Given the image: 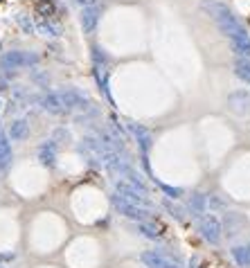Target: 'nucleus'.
Returning <instances> with one entry per match:
<instances>
[{
	"label": "nucleus",
	"mask_w": 250,
	"mask_h": 268,
	"mask_svg": "<svg viewBox=\"0 0 250 268\" xmlns=\"http://www.w3.org/2000/svg\"><path fill=\"white\" fill-rule=\"evenodd\" d=\"M133 131H135V135H138L140 149H142L144 158H147V153H149V149H151V133H149L147 129H144V126H138V124L133 126Z\"/></svg>",
	"instance_id": "nucleus-11"
},
{
	"label": "nucleus",
	"mask_w": 250,
	"mask_h": 268,
	"mask_svg": "<svg viewBox=\"0 0 250 268\" xmlns=\"http://www.w3.org/2000/svg\"><path fill=\"white\" fill-rule=\"evenodd\" d=\"M36 9H38V14H41V16H52L54 14V2L52 0H41V2H38L36 5Z\"/></svg>",
	"instance_id": "nucleus-22"
},
{
	"label": "nucleus",
	"mask_w": 250,
	"mask_h": 268,
	"mask_svg": "<svg viewBox=\"0 0 250 268\" xmlns=\"http://www.w3.org/2000/svg\"><path fill=\"white\" fill-rule=\"evenodd\" d=\"M9 162H11V147L5 135L0 133V169H5Z\"/></svg>",
	"instance_id": "nucleus-13"
},
{
	"label": "nucleus",
	"mask_w": 250,
	"mask_h": 268,
	"mask_svg": "<svg viewBox=\"0 0 250 268\" xmlns=\"http://www.w3.org/2000/svg\"><path fill=\"white\" fill-rule=\"evenodd\" d=\"M115 189H117V196L124 201H128V203H133V205H140V208H147L149 209V199H147V192H142V189L133 187L131 182L126 180H117L115 182Z\"/></svg>",
	"instance_id": "nucleus-2"
},
{
	"label": "nucleus",
	"mask_w": 250,
	"mask_h": 268,
	"mask_svg": "<svg viewBox=\"0 0 250 268\" xmlns=\"http://www.w3.org/2000/svg\"><path fill=\"white\" fill-rule=\"evenodd\" d=\"M38 160L45 167L54 165V160H57V147H54V142H45V145L38 149Z\"/></svg>",
	"instance_id": "nucleus-9"
},
{
	"label": "nucleus",
	"mask_w": 250,
	"mask_h": 268,
	"mask_svg": "<svg viewBox=\"0 0 250 268\" xmlns=\"http://www.w3.org/2000/svg\"><path fill=\"white\" fill-rule=\"evenodd\" d=\"M16 23L21 25V30L25 34H32L34 32V23L30 21V16H25V14H16Z\"/></svg>",
	"instance_id": "nucleus-21"
},
{
	"label": "nucleus",
	"mask_w": 250,
	"mask_h": 268,
	"mask_svg": "<svg viewBox=\"0 0 250 268\" xmlns=\"http://www.w3.org/2000/svg\"><path fill=\"white\" fill-rule=\"evenodd\" d=\"M36 30L43 34V36H57L59 34V27L52 25V23H48V21H38Z\"/></svg>",
	"instance_id": "nucleus-19"
},
{
	"label": "nucleus",
	"mask_w": 250,
	"mask_h": 268,
	"mask_svg": "<svg viewBox=\"0 0 250 268\" xmlns=\"http://www.w3.org/2000/svg\"><path fill=\"white\" fill-rule=\"evenodd\" d=\"M165 208L171 212V216H176V219H183V209H181V208H176V205H171L169 201L165 203Z\"/></svg>",
	"instance_id": "nucleus-24"
},
{
	"label": "nucleus",
	"mask_w": 250,
	"mask_h": 268,
	"mask_svg": "<svg viewBox=\"0 0 250 268\" xmlns=\"http://www.w3.org/2000/svg\"><path fill=\"white\" fill-rule=\"evenodd\" d=\"M138 230L142 232L144 237H149V239H158V237L162 235L158 225H151V223H147V221H142V223H138Z\"/></svg>",
	"instance_id": "nucleus-18"
},
{
	"label": "nucleus",
	"mask_w": 250,
	"mask_h": 268,
	"mask_svg": "<svg viewBox=\"0 0 250 268\" xmlns=\"http://www.w3.org/2000/svg\"><path fill=\"white\" fill-rule=\"evenodd\" d=\"M234 70H237V77H241L246 84H250V63L248 61H237Z\"/></svg>",
	"instance_id": "nucleus-20"
},
{
	"label": "nucleus",
	"mask_w": 250,
	"mask_h": 268,
	"mask_svg": "<svg viewBox=\"0 0 250 268\" xmlns=\"http://www.w3.org/2000/svg\"><path fill=\"white\" fill-rule=\"evenodd\" d=\"M0 106H2V104H0Z\"/></svg>",
	"instance_id": "nucleus-27"
},
{
	"label": "nucleus",
	"mask_w": 250,
	"mask_h": 268,
	"mask_svg": "<svg viewBox=\"0 0 250 268\" xmlns=\"http://www.w3.org/2000/svg\"><path fill=\"white\" fill-rule=\"evenodd\" d=\"M59 99H61V106H63V111H72V108H86V97L81 95L79 90H72V88H68V90H61L57 92Z\"/></svg>",
	"instance_id": "nucleus-6"
},
{
	"label": "nucleus",
	"mask_w": 250,
	"mask_h": 268,
	"mask_svg": "<svg viewBox=\"0 0 250 268\" xmlns=\"http://www.w3.org/2000/svg\"><path fill=\"white\" fill-rule=\"evenodd\" d=\"M248 104H250V97L246 95V92H234V95H230V106H232V111L244 113V111H248Z\"/></svg>",
	"instance_id": "nucleus-12"
},
{
	"label": "nucleus",
	"mask_w": 250,
	"mask_h": 268,
	"mask_svg": "<svg viewBox=\"0 0 250 268\" xmlns=\"http://www.w3.org/2000/svg\"><path fill=\"white\" fill-rule=\"evenodd\" d=\"M198 228H201L205 241H210V243H219V241H221V223H219L217 216H212V214L201 216Z\"/></svg>",
	"instance_id": "nucleus-5"
},
{
	"label": "nucleus",
	"mask_w": 250,
	"mask_h": 268,
	"mask_svg": "<svg viewBox=\"0 0 250 268\" xmlns=\"http://www.w3.org/2000/svg\"><path fill=\"white\" fill-rule=\"evenodd\" d=\"M27 135V122L25 119H16V122H11L9 126V138L11 140H23Z\"/></svg>",
	"instance_id": "nucleus-17"
},
{
	"label": "nucleus",
	"mask_w": 250,
	"mask_h": 268,
	"mask_svg": "<svg viewBox=\"0 0 250 268\" xmlns=\"http://www.w3.org/2000/svg\"><path fill=\"white\" fill-rule=\"evenodd\" d=\"M111 203H113V208L120 212V214H124L126 219H133V221H147L149 219V209L147 208H140V205H133V203H128V201H124V199H120V196H111Z\"/></svg>",
	"instance_id": "nucleus-3"
},
{
	"label": "nucleus",
	"mask_w": 250,
	"mask_h": 268,
	"mask_svg": "<svg viewBox=\"0 0 250 268\" xmlns=\"http://www.w3.org/2000/svg\"><path fill=\"white\" fill-rule=\"evenodd\" d=\"M160 187L165 189L169 196H174V199H178V196H181V189H178V187H171V185H165V182H160Z\"/></svg>",
	"instance_id": "nucleus-23"
},
{
	"label": "nucleus",
	"mask_w": 250,
	"mask_h": 268,
	"mask_svg": "<svg viewBox=\"0 0 250 268\" xmlns=\"http://www.w3.org/2000/svg\"><path fill=\"white\" fill-rule=\"evenodd\" d=\"M201 7L214 18V23L221 27V32H223L225 36H230V41H232V38H237V36H244V34H246L244 27L237 23V18L232 16V11H230L225 5H221V2H214V0H203Z\"/></svg>",
	"instance_id": "nucleus-1"
},
{
	"label": "nucleus",
	"mask_w": 250,
	"mask_h": 268,
	"mask_svg": "<svg viewBox=\"0 0 250 268\" xmlns=\"http://www.w3.org/2000/svg\"><path fill=\"white\" fill-rule=\"evenodd\" d=\"M75 2H79V5H88V2H93V0H75Z\"/></svg>",
	"instance_id": "nucleus-25"
},
{
	"label": "nucleus",
	"mask_w": 250,
	"mask_h": 268,
	"mask_svg": "<svg viewBox=\"0 0 250 268\" xmlns=\"http://www.w3.org/2000/svg\"><path fill=\"white\" fill-rule=\"evenodd\" d=\"M99 21V7H84L81 11V27H84V32H93Z\"/></svg>",
	"instance_id": "nucleus-8"
},
{
	"label": "nucleus",
	"mask_w": 250,
	"mask_h": 268,
	"mask_svg": "<svg viewBox=\"0 0 250 268\" xmlns=\"http://www.w3.org/2000/svg\"><path fill=\"white\" fill-rule=\"evenodd\" d=\"M232 48L237 54H244V57H250V36L244 34V36L232 38Z\"/></svg>",
	"instance_id": "nucleus-15"
},
{
	"label": "nucleus",
	"mask_w": 250,
	"mask_h": 268,
	"mask_svg": "<svg viewBox=\"0 0 250 268\" xmlns=\"http://www.w3.org/2000/svg\"><path fill=\"white\" fill-rule=\"evenodd\" d=\"M205 205H208V199H205L203 194H194L192 199H189V208H192V214H196V216L205 214Z\"/></svg>",
	"instance_id": "nucleus-16"
},
{
	"label": "nucleus",
	"mask_w": 250,
	"mask_h": 268,
	"mask_svg": "<svg viewBox=\"0 0 250 268\" xmlns=\"http://www.w3.org/2000/svg\"><path fill=\"white\" fill-rule=\"evenodd\" d=\"M41 106L45 108L48 113H54V115H61V113H65L63 106H61V99H59L57 92H50V95L43 97V99H41Z\"/></svg>",
	"instance_id": "nucleus-10"
},
{
	"label": "nucleus",
	"mask_w": 250,
	"mask_h": 268,
	"mask_svg": "<svg viewBox=\"0 0 250 268\" xmlns=\"http://www.w3.org/2000/svg\"><path fill=\"white\" fill-rule=\"evenodd\" d=\"M38 61V54L34 52H21V50H14V52H7L2 59H0V63H2V68L7 70H16V68H25V65H32Z\"/></svg>",
	"instance_id": "nucleus-4"
},
{
	"label": "nucleus",
	"mask_w": 250,
	"mask_h": 268,
	"mask_svg": "<svg viewBox=\"0 0 250 268\" xmlns=\"http://www.w3.org/2000/svg\"><path fill=\"white\" fill-rule=\"evenodd\" d=\"M142 262L147 268H178V264L171 262L165 255H160V252H144Z\"/></svg>",
	"instance_id": "nucleus-7"
},
{
	"label": "nucleus",
	"mask_w": 250,
	"mask_h": 268,
	"mask_svg": "<svg viewBox=\"0 0 250 268\" xmlns=\"http://www.w3.org/2000/svg\"><path fill=\"white\" fill-rule=\"evenodd\" d=\"M0 2H2V0H0Z\"/></svg>",
	"instance_id": "nucleus-26"
},
{
	"label": "nucleus",
	"mask_w": 250,
	"mask_h": 268,
	"mask_svg": "<svg viewBox=\"0 0 250 268\" xmlns=\"http://www.w3.org/2000/svg\"><path fill=\"white\" fill-rule=\"evenodd\" d=\"M232 257H234V262L239 264V266H250V248H246V246H234L232 248Z\"/></svg>",
	"instance_id": "nucleus-14"
}]
</instances>
